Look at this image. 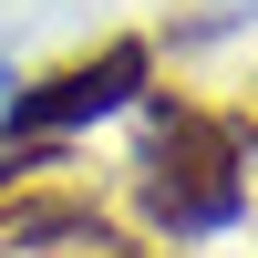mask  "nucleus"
<instances>
[{"instance_id": "obj_4", "label": "nucleus", "mask_w": 258, "mask_h": 258, "mask_svg": "<svg viewBox=\"0 0 258 258\" xmlns=\"http://www.w3.org/2000/svg\"><path fill=\"white\" fill-rule=\"evenodd\" d=\"M135 258H176V248H135Z\"/></svg>"}, {"instance_id": "obj_3", "label": "nucleus", "mask_w": 258, "mask_h": 258, "mask_svg": "<svg viewBox=\"0 0 258 258\" xmlns=\"http://www.w3.org/2000/svg\"><path fill=\"white\" fill-rule=\"evenodd\" d=\"M227 124H238V135H248V155H258V73H248V93L227 103Z\"/></svg>"}, {"instance_id": "obj_1", "label": "nucleus", "mask_w": 258, "mask_h": 258, "mask_svg": "<svg viewBox=\"0 0 258 258\" xmlns=\"http://www.w3.org/2000/svg\"><path fill=\"white\" fill-rule=\"evenodd\" d=\"M135 207L155 238H217L248 217V135L227 124V103L155 93L135 145Z\"/></svg>"}, {"instance_id": "obj_2", "label": "nucleus", "mask_w": 258, "mask_h": 258, "mask_svg": "<svg viewBox=\"0 0 258 258\" xmlns=\"http://www.w3.org/2000/svg\"><path fill=\"white\" fill-rule=\"evenodd\" d=\"M145 83H155L145 31H114V41H93V52H73V62H52V73L21 83L11 93V135H83V124L145 103Z\"/></svg>"}]
</instances>
